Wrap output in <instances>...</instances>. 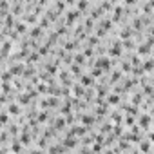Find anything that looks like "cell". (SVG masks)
Returning a JSON list of instances; mask_svg holds the SVG:
<instances>
[{
  "mask_svg": "<svg viewBox=\"0 0 154 154\" xmlns=\"http://www.w3.org/2000/svg\"><path fill=\"white\" fill-rule=\"evenodd\" d=\"M76 138H78L76 134H72L71 131H67V132H65V138L62 140V143H63L67 149H76V145H78V140H76Z\"/></svg>",
  "mask_w": 154,
  "mask_h": 154,
  "instance_id": "1",
  "label": "cell"
},
{
  "mask_svg": "<svg viewBox=\"0 0 154 154\" xmlns=\"http://www.w3.org/2000/svg\"><path fill=\"white\" fill-rule=\"evenodd\" d=\"M58 105H60V100H58V96H54V94L40 102V107H42V109H54V107H58Z\"/></svg>",
  "mask_w": 154,
  "mask_h": 154,
  "instance_id": "2",
  "label": "cell"
},
{
  "mask_svg": "<svg viewBox=\"0 0 154 154\" xmlns=\"http://www.w3.org/2000/svg\"><path fill=\"white\" fill-rule=\"evenodd\" d=\"M80 13H82L80 9H71V11H67V13H65V24H67V26H72L76 20H78Z\"/></svg>",
  "mask_w": 154,
  "mask_h": 154,
  "instance_id": "3",
  "label": "cell"
},
{
  "mask_svg": "<svg viewBox=\"0 0 154 154\" xmlns=\"http://www.w3.org/2000/svg\"><path fill=\"white\" fill-rule=\"evenodd\" d=\"M72 134H76V136H80V138H84V136H87V132H89V127L87 125H71V129H69Z\"/></svg>",
  "mask_w": 154,
  "mask_h": 154,
  "instance_id": "4",
  "label": "cell"
},
{
  "mask_svg": "<svg viewBox=\"0 0 154 154\" xmlns=\"http://www.w3.org/2000/svg\"><path fill=\"white\" fill-rule=\"evenodd\" d=\"M122 45H123L122 40H116V42L112 44V47L107 51L109 56H111V58H120V56H122Z\"/></svg>",
  "mask_w": 154,
  "mask_h": 154,
  "instance_id": "5",
  "label": "cell"
},
{
  "mask_svg": "<svg viewBox=\"0 0 154 154\" xmlns=\"http://www.w3.org/2000/svg\"><path fill=\"white\" fill-rule=\"evenodd\" d=\"M94 65H98V67H100V69H103L105 72H107V71H111V56H98Z\"/></svg>",
  "mask_w": 154,
  "mask_h": 154,
  "instance_id": "6",
  "label": "cell"
},
{
  "mask_svg": "<svg viewBox=\"0 0 154 154\" xmlns=\"http://www.w3.org/2000/svg\"><path fill=\"white\" fill-rule=\"evenodd\" d=\"M24 69H26V65H24L22 62H15V63H11V67H8V71H9L13 76H20V74H24Z\"/></svg>",
  "mask_w": 154,
  "mask_h": 154,
  "instance_id": "7",
  "label": "cell"
},
{
  "mask_svg": "<svg viewBox=\"0 0 154 154\" xmlns=\"http://www.w3.org/2000/svg\"><path fill=\"white\" fill-rule=\"evenodd\" d=\"M11 42H13V40H9L8 36H4V42H2V62H4V63H6V60H8V56H9Z\"/></svg>",
  "mask_w": 154,
  "mask_h": 154,
  "instance_id": "8",
  "label": "cell"
},
{
  "mask_svg": "<svg viewBox=\"0 0 154 154\" xmlns=\"http://www.w3.org/2000/svg\"><path fill=\"white\" fill-rule=\"evenodd\" d=\"M44 36V27L40 26V24H33V27H31V31H29V38H42Z\"/></svg>",
  "mask_w": 154,
  "mask_h": 154,
  "instance_id": "9",
  "label": "cell"
},
{
  "mask_svg": "<svg viewBox=\"0 0 154 154\" xmlns=\"http://www.w3.org/2000/svg\"><path fill=\"white\" fill-rule=\"evenodd\" d=\"M71 74H72V72H71V69H69V71H60V80H62V84H63V85H67V87H69V85H72V78H71Z\"/></svg>",
  "mask_w": 154,
  "mask_h": 154,
  "instance_id": "10",
  "label": "cell"
},
{
  "mask_svg": "<svg viewBox=\"0 0 154 154\" xmlns=\"http://www.w3.org/2000/svg\"><path fill=\"white\" fill-rule=\"evenodd\" d=\"M152 123V114H140V127L141 129H149V125Z\"/></svg>",
  "mask_w": 154,
  "mask_h": 154,
  "instance_id": "11",
  "label": "cell"
},
{
  "mask_svg": "<svg viewBox=\"0 0 154 154\" xmlns=\"http://www.w3.org/2000/svg\"><path fill=\"white\" fill-rule=\"evenodd\" d=\"M80 84L85 87H93L94 85V76L93 74H82L80 76Z\"/></svg>",
  "mask_w": 154,
  "mask_h": 154,
  "instance_id": "12",
  "label": "cell"
},
{
  "mask_svg": "<svg viewBox=\"0 0 154 154\" xmlns=\"http://www.w3.org/2000/svg\"><path fill=\"white\" fill-rule=\"evenodd\" d=\"M85 93H87V87L85 85H82V84H74L72 85V94L74 96H85Z\"/></svg>",
  "mask_w": 154,
  "mask_h": 154,
  "instance_id": "13",
  "label": "cell"
},
{
  "mask_svg": "<svg viewBox=\"0 0 154 154\" xmlns=\"http://www.w3.org/2000/svg\"><path fill=\"white\" fill-rule=\"evenodd\" d=\"M138 150H141V152H150V150H154V147H152V141L149 140H141L140 143H138Z\"/></svg>",
  "mask_w": 154,
  "mask_h": 154,
  "instance_id": "14",
  "label": "cell"
},
{
  "mask_svg": "<svg viewBox=\"0 0 154 154\" xmlns=\"http://www.w3.org/2000/svg\"><path fill=\"white\" fill-rule=\"evenodd\" d=\"M8 122H9V112L6 107H2V112H0V127L6 129L8 127Z\"/></svg>",
  "mask_w": 154,
  "mask_h": 154,
  "instance_id": "15",
  "label": "cell"
},
{
  "mask_svg": "<svg viewBox=\"0 0 154 154\" xmlns=\"http://www.w3.org/2000/svg\"><path fill=\"white\" fill-rule=\"evenodd\" d=\"M6 109H8V112L11 114V116H20V103H11V105H6Z\"/></svg>",
  "mask_w": 154,
  "mask_h": 154,
  "instance_id": "16",
  "label": "cell"
},
{
  "mask_svg": "<svg viewBox=\"0 0 154 154\" xmlns=\"http://www.w3.org/2000/svg\"><path fill=\"white\" fill-rule=\"evenodd\" d=\"M80 122H82L84 125H87V127H93V125H94V122H96V118H94L93 114H82Z\"/></svg>",
  "mask_w": 154,
  "mask_h": 154,
  "instance_id": "17",
  "label": "cell"
},
{
  "mask_svg": "<svg viewBox=\"0 0 154 154\" xmlns=\"http://www.w3.org/2000/svg\"><path fill=\"white\" fill-rule=\"evenodd\" d=\"M35 74H36V71L33 67V62H27L26 63V69H24V76H26V78H33Z\"/></svg>",
  "mask_w": 154,
  "mask_h": 154,
  "instance_id": "18",
  "label": "cell"
},
{
  "mask_svg": "<svg viewBox=\"0 0 154 154\" xmlns=\"http://www.w3.org/2000/svg\"><path fill=\"white\" fill-rule=\"evenodd\" d=\"M65 150H69V149L63 143H54V145L47 147V152H65Z\"/></svg>",
  "mask_w": 154,
  "mask_h": 154,
  "instance_id": "19",
  "label": "cell"
},
{
  "mask_svg": "<svg viewBox=\"0 0 154 154\" xmlns=\"http://www.w3.org/2000/svg\"><path fill=\"white\" fill-rule=\"evenodd\" d=\"M141 67H143L145 72L154 71V58H147V60H143V62H141Z\"/></svg>",
  "mask_w": 154,
  "mask_h": 154,
  "instance_id": "20",
  "label": "cell"
},
{
  "mask_svg": "<svg viewBox=\"0 0 154 154\" xmlns=\"http://www.w3.org/2000/svg\"><path fill=\"white\" fill-rule=\"evenodd\" d=\"M123 13H125V9H123L122 6H116V8L112 9V20H114V22H120V18H122Z\"/></svg>",
  "mask_w": 154,
  "mask_h": 154,
  "instance_id": "21",
  "label": "cell"
},
{
  "mask_svg": "<svg viewBox=\"0 0 154 154\" xmlns=\"http://www.w3.org/2000/svg\"><path fill=\"white\" fill-rule=\"evenodd\" d=\"M138 54L140 56H149L150 54V45L145 42V44H141V45H138Z\"/></svg>",
  "mask_w": 154,
  "mask_h": 154,
  "instance_id": "22",
  "label": "cell"
},
{
  "mask_svg": "<svg viewBox=\"0 0 154 154\" xmlns=\"http://www.w3.org/2000/svg\"><path fill=\"white\" fill-rule=\"evenodd\" d=\"M122 107L125 109V112H127V114L140 116V114H138V105H136V103H129V105H122Z\"/></svg>",
  "mask_w": 154,
  "mask_h": 154,
  "instance_id": "23",
  "label": "cell"
},
{
  "mask_svg": "<svg viewBox=\"0 0 154 154\" xmlns=\"http://www.w3.org/2000/svg\"><path fill=\"white\" fill-rule=\"evenodd\" d=\"M78 38H76V40H67V42H63V49L65 51H74L76 47H78Z\"/></svg>",
  "mask_w": 154,
  "mask_h": 154,
  "instance_id": "24",
  "label": "cell"
},
{
  "mask_svg": "<svg viewBox=\"0 0 154 154\" xmlns=\"http://www.w3.org/2000/svg\"><path fill=\"white\" fill-rule=\"evenodd\" d=\"M107 103H109V105H118V103H120V94H118L116 91L111 93V94L107 96Z\"/></svg>",
  "mask_w": 154,
  "mask_h": 154,
  "instance_id": "25",
  "label": "cell"
},
{
  "mask_svg": "<svg viewBox=\"0 0 154 154\" xmlns=\"http://www.w3.org/2000/svg\"><path fill=\"white\" fill-rule=\"evenodd\" d=\"M71 72H72L74 76H78V78H80V76L84 74V71H82V65H80V63H76V62H74V63H71Z\"/></svg>",
  "mask_w": 154,
  "mask_h": 154,
  "instance_id": "26",
  "label": "cell"
},
{
  "mask_svg": "<svg viewBox=\"0 0 154 154\" xmlns=\"http://www.w3.org/2000/svg\"><path fill=\"white\" fill-rule=\"evenodd\" d=\"M112 22H114L112 18H102L98 26H102V27H103L105 31H111V29H112Z\"/></svg>",
  "mask_w": 154,
  "mask_h": 154,
  "instance_id": "27",
  "label": "cell"
},
{
  "mask_svg": "<svg viewBox=\"0 0 154 154\" xmlns=\"http://www.w3.org/2000/svg\"><path fill=\"white\" fill-rule=\"evenodd\" d=\"M15 29H17L20 35H26V33H27V26H26V22H22V20H17Z\"/></svg>",
  "mask_w": 154,
  "mask_h": 154,
  "instance_id": "28",
  "label": "cell"
},
{
  "mask_svg": "<svg viewBox=\"0 0 154 154\" xmlns=\"http://www.w3.org/2000/svg\"><path fill=\"white\" fill-rule=\"evenodd\" d=\"M132 33H134V29H132L131 26H127L125 29H122V33H120V38H122V40H125V38H131V36H132Z\"/></svg>",
  "mask_w": 154,
  "mask_h": 154,
  "instance_id": "29",
  "label": "cell"
},
{
  "mask_svg": "<svg viewBox=\"0 0 154 154\" xmlns=\"http://www.w3.org/2000/svg\"><path fill=\"white\" fill-rule=\"evenodd\" d=\"M74 62H76V63H80V65H85V62H87L85 53H76V54H74Z\"/></svg>",
  "mask_w": 154,
  "mask_h": 154,
  "instance_id": "30",
  "label": "cell"
},
{
  "mask_svg": "<svg viewBox=\"0 0 154 154\" xmlns=\"http://www.w3.org/2000/svg\"><path fill=\"white\" fill-rule=\"evenodd\" d=\"M65 125H67V120H65V118H56V120H54V127H56V131H63Z\"/></svg>",
  "mask_w": 154,
  "mask_h": 154,
  "instance_id": "31",
  "label": "cell"
},
{
  "mask_svg": "<svg viewBox=\"0 0 154 154\" xmlns=\"http://www.w3.org/2000/svg\"><path fill=\"white\" fill-rule=\"evenodd\" d=\"M24 20L29 22V24H36V13H35V11H31V13L27 11V13L24 15Z\"/></svg>",
  "mask_w": 154,
  "mask_h": 154,
  "instance_id": "32",
  "label": "cell"
},
{
  "mask_svg": "<svg viewBox=\"0 0 154 154\" xmlns=\"http://www.w3.org/2000/svg\"><path fill=\"white\" fill-rule=\"evenodd\" d=\"M89 2H91V0H78V2H76V9H80L82 13L89 8Z\"/></svg>",
  "mask_w": 154,
  "mask_h": 154,
  "instance_id": "33",
  "label": "cell"
},
{
  "mask_svg": "<svg viewBox=\"0 0 154 154\" xmlns=\"http://www.w3.org/2000/svg\"><path fill=\"white\" fill-rule=\"evenodd\" d=\"M58 15H60V13H58L56 9H47V13H45V17H47V18H49L51 22H56Z\"/></svg>",
  "mask_w": 154,
  "mask_h": 154,
  "instance_id": "34",
  "label": "cell"
},
{
  "mask_svg": "<svg viewBox=\"0 0 154 154\" xmlns=\"http://www.w3.org/2000/svg\"><path fill=\"white\" fill-rule=\"evenodd\" d=\"M100 44V38H98V35H91L89 38H87V45H91V47H96Z\"/></svg>",
  "mask_w": 154,
  "mask_h": 154,
  "instance_id": "35",
  "label": "cell"
},
{
  "mask_svg": "<svg viewBox=\"0 0 154 154\" xmlns=\"http://www.w3.org/2000/svg\"><path fill=\"white\" fill-rule=\"evenodd\" d=\"M11 13H13L15 17H20V15H22V4H20V2H18V4H13V6H11Z\"/></svg>",
  "mask_w": 154,
  "mask_h": 154,
  "instance_id": "36",
  "label": "cell"
},
{
  "mask_svg": "<svg viewBox=\"0 0 154 154\" xmlns=\"http://www.w3.org/2000/svg\"><path fill=\"white\" fill-rule=\"evenodd\" d=\"M56 65H58L56 62H53V63H45V71L53 76V74H56V71H58V69H56Z\"/></svg>",
  "mask_w": 154,
  "mask_h": 154,
  "instance_id": "37",
  "label": "cell"
},
{
  "mask_svg": "<svg viewBox=\"0 0 154 154\" xmlns=\"http://www.w3.org/2000/svg\"><path fill=\"white\" fill-rule=\"evenodd\" d=\"M36 120H38L40 123H45V122L49 120V112H47V111H42V112H38V114H36Z\"/></svg>",
  "mask_w": 154,
  "mask_h": 154,
  "instance_id": "38",
  "label": "cell"
},
{
  "mask_svg": "<svg viewBox=\"0 0 154 154\" xmlns=\"http://www.w3.org/2000/svg\"><path fill=\"white\" fill-rule=\"evenodd\" d=\"M103 72H105V71H103V69H100L98 65H93V67H91V74L94 76V78H98V76H102Z\"/></svg>",
  "mask_w": 154,
  "mask_h": 154,
  "instance_id": "39",
  "label": "cell"
},
{
  "mask_svg": "<svg viewBox=\"0 0 154 154\" xmlns=\"http://www.w3.org/2000/svg\"><path fill=\"white\" fill-rule=\"evenodd\" d=\"M111 120H112L114 123H123V116H122V112H112V114H111Z\"/></svg>",
  "mask_w": 154,
  "mask_h": 154,
  "instance_id": "40",
  "label": "cell"
},
{
  "mask_svg": "<svg viewBox=\"0 0 154 154\" xmlns=\"http://www.w3.org/2000/svg\"><path fill=\"white\" fill-rule=\"evenodd\" d=\"M134 123H136L134 116H132V114H127V116H125V120H123V125H127V127H132Z\"/></svg>",
  "mask_w": 154,
  "mask_h": 154,
  "instance_id": "41",
  "label": "cell"
},
{
  "mask_svg": "<svg viewBox=\"0 0 154 154\" xmlns=\"http://www.w3.org/2000/svg\"><path fill=\"white\" fill-rule=\"evenodd\" d=\"M103 13H105V11H103L102 8H96V9L91 11V17H93V18H100V17H103Z\"/></svg>",
  "mask_w": 154,
  "mask_h": 154,
  "instance_id": "42",
  "label": "cell"
},
{
  "mask_svg": "<svg viewBox=\"0 0 154 154\" xmlns=\"http://www.w3.org/2000/svg\"><path fill=\"white\" fill-rule=\"evenodd\" d=\"M112 129H114V127H112L111 123H103V125L100 127V132H103V134H109V132H112Z\"/></svg>",
  "mask_w": 154,
  "mask_h": 154,
  "instance_id": "43",
  "label": "cell"
},
{
  "mask_svg": "<svg viewBox=\"0 0 154 154\" xmlns=\"http://www.w3.org/2000/svg\"><path fill=\"white\" fill-rule=\"evenodd\" d=\"M122 72H123V71H114V72L111 74V80H112L114 84H118V80H122Z\"/></svg>",
  "mask_w": 154,
  "mask_h": 154,
  "instance_id": "44",
  "label": "cell"
},
{
  "mask_svg": "<svg viewBox=\"0 0 154 154\" xmlns=\"http://www.w3.org/2000/svg\"><path fill=\"white\" fill-rule=\"evenodd\" d=\"M63 8H65V2H63V0H56V2H54V9H56L58 13H62Z\"/></svg>",
  "mask_w": 154,
  "mask_h": 154,
  "instance_id": "45",
  "label": "cell"
},
{
  "mask_svg": "<svg viewBox=\"0 0 154 154\" xmlns=\"http://www.w3.org/2000/svg\"><path fill=\"white\" fill-rule=\"evenodd\" d=\"M93 20H94V18H93V17H89V18H87L85 22H84V26H85V31H91V29L94 27V24H93Z\"/></svg>",
  "mask_w": 154,
  "mask_h": 154,
  "instance_id": "46",
  "label": "cell"
},
{
  "mask_svg": "<svg viewBox=\"0 0 154 154\" xmlns=\"http://www.w3.org/2000/svg\"><path fill=\"white\" fill-rule=\"evenodd\" d=\"M38 24H40L44 29H47V27H49V18H47V17H42V18L38 20Z\"/></svg>",
  "mask_w": 154,
  "mask_h": 154,
  "instance_id": "47",
  "label": "cell"
},
{
  "mask_svg": "<svg viewBox=\"0 0 154 154\" xmlns=\"http://www.w3.org/2000/svg\"><path fill=\"white\" fill-rule=\"evenodd\" d=\"M36 51H38V53H40L42 56H45V54H47V51H49V45H47V44H44V45H40V47H38Z\"/></svg>",
  "mask_w": 154,
  "mask_h": 154,
  "instance_id": "48",
  "label": "cell"
},
{
  "mask_svg": "<svg viewBox=\"0 0 154 154\" xmlns=\"http://www.w3.org/2000/svg\"><path fill=\"white\" fill-rule=\"evenodd\" d=\"M141 102H143V100H141V94H134V96H132V103H136V105H140Z\"/></svg>",
  "mask_w": 154,
  "mask_h": 154,
  "instance_id": "49",
  "label": "cell"
},
{
  "mask_svg": "<svg viewBox=\"0 0 154 154\" xmlns=\"http://www.w3.org/2000/svg\"><path fill=\"white\" fill-rule=\"evenodd\" d=\"M84 53H85V56H93V53H94V51H93V47H91V45H87V47L84 49Z\"/></svg>",
  "mask_w": 154,
  "mask_h": 154,
  "instance_id": "50",
  "label": "cell"
},
{
  "mask_svg": "<svg viewBox=\"0 0 154 154\" xmlns=\"http://www.w3.org/2000/svg\"><path fill=\"white\" fill-rule=\"evenodd\" d=\"M147 44H149V45H154V35H149V36H147Z\"/></svg>",
  "mask_w": 154,
  "mask_h": 154,
  "instance_id": "51",
  "label": "cell"
},
{
  "mask_svg": "<svg viewBox=\"0 0 154 154\" xmlns=\"http://www.w3.org/2000/svg\"><path fill=\"white\" fill-rule=\"evenodd\" d=\"M136 2H138V0H125L127 6H136Z\"/></svg>",
  "mask_w": 154,
  "mask_h": 154,
  "instance_id": "52",
  "label": "cell"
},
{
  "mask_svg": "<svg viewBox=\"0 0 154 154\" xmlns=\"http://www.w3.org/2000/svg\"><path fill=\"white\" fill-rule=\"evenodd\" d=\"M149 140H150V141H152V145H154V131H152V132H149Z\"/></svg>",
  "mask_w": 154,
  "mask_h": 154,
  "instance_id": "53",
  "label": "cell"
},
{
  "mask_svg": "<svg viewBox=\"0 0 154 154\" xmlns=\"http://www.w3.org/2000/svg\"><path fill=\"white\" fill-rule=\"evenodd\" d=\"M63 2H65V4H74L76 0H63Z\"/></svg>",
  "mask_w": 154,
  "mask_h": 154,
  "instance_id": "54",
  "label": "cell"
},
{
  "mask_svg": "<svg viewBox=\"0 0 154 154\" xmlns=\"http://www.w3.org/2000/svg\"><path fill=\"white\" fill-rule=\"evenodd\" d=\"M150 114H152V116H154V107H152V111H150Z\"/></svg>",
  "mask_w": 154,
  "mask_h": 154,
  "instance_id": "55",
  "label": "cell"
},
{
  "mask_svg": "<svg viewBox=\"0 0 154 154\" xmlns=\"http://www.w3.org/2000/svg\"><path fill=\"white\" fill-rule=\"evenodd\" d=\"M111 2H112V4H114V2H120V0H111Z\"/></svg>",
  "mask_w": 154,
  "mask_h": 154,
  "instance_id": "56",
  "label": "cell"
},
{
  "mask_svg": "<svg viewBox=\"0 0 154 154\" xmlns=\"http://www.w3.org/2000/svg\"><path fill=\"white\" fill-rule=\"evenodd\" d=\"M152 87H154V78H152Z\"/></svg>",
  "mask_w": 154,
  "mask_h": 154,
  "instance_id": "57",
  "label": "cell"
},
{
  "mask_svg": "<svg viewBox=\"0 0 154 154\" xmlns=\"http://www.w3.org/2000/svg\"><path fill=\"white\" fill-rule=\"evenodd\" d=\"M152 125H154V122H152Z\"/></svg>",
  "mask_w": 154,
  "mask_h": 154,
  "instance_id": "58",
  "label": "cell"
}]
</instances>
